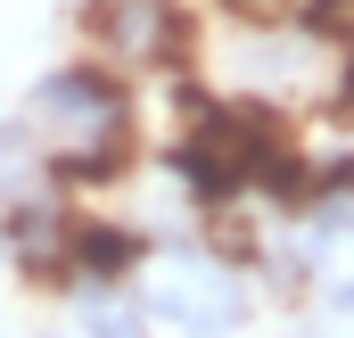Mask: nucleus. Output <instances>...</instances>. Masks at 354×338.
<instances>
[{"instance_id": "1", "label": "nucleus", "mask_w": 354, "mask_h": 338, "mask_svg": "<svg viewBox=\"0 0 354 338\" xmlns=\"http://www.w3.org/2000/svg\"><path fill=\"white\" fill-rule=\"evenodd\" d=\"M33 124L50 132L66 173H107L124 166V141H132V91L107 66H58L33 83Z\"/></svg>"}, {"instance_id": "2", "label": "nucleus", "mask_w": 354, "mask_h": 338, "mask_svg": "<svg viewBox=\"0 0 354 338\" xmlns=\"http://www.w3.org/2000/svg\"><path fill=\"white\" fill-rule=\"evenodd\" d=\"M132 297L149 305V322H174V330H239L248 314V289L223 256H157L140 264Z\"/></svg>"}, {"instance_id": "3", "label": "nucleus", "mask_w": 354, "mask_h": 338, "mask_svg": "<svg viewBox=\"0 0 354 338\" xmlns=\"http://www.w3.org/2000/svg\"><path fill=\"white\" fill-rule=\"evenodd\" d=\"M91 25H99V42L124 66H165L181 50V8L174 0H91Z\"/></svg>"}, {"instance_id": "4", "label": "nucleus", "mask_w": 354, "mask_h": 338, "mask_svg": "<svg viewBox=\"0 0 354 338\" xmlns=\"http://www.w3.org/2000/svg\"><path fill=\"white\" fill-rule=\"evenodd\" d=\"M83 338H149V305L140 297H91L83 305Z\"/></svg>"}, {"instance_id": "5", "label": "nucleus", "mask_w": 354, "mask_h": 338, "mask_svg": "<svg viewBox=\"0 0 354 338\" xmlns=\"http://www.w3.org/2000/svg\"><path fill=\"white\" fill-rule=\"evenodd\" d=\"M198 338H231V330H198Z\"/></svg>"}]
</instances>
